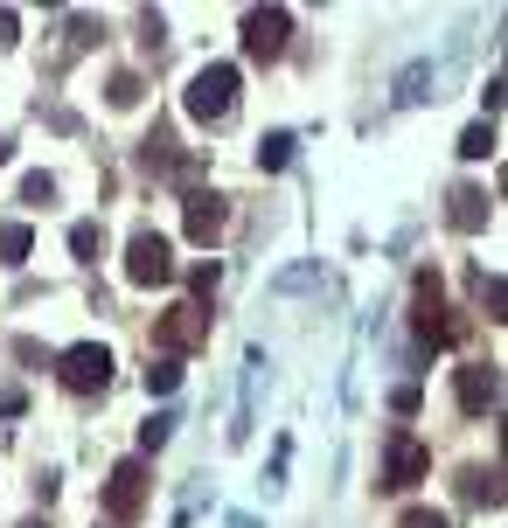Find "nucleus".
I'll use <instances>...</instances> for the list:
<instances>
[{"mask_svg": "<svg viewBox=\"0 0 508 528\" xmlns=\"http://www.w3.org/2000/svg\"><path fill=\"white\" fill-rule=\"evenodd\" d=\"M237 63H202L195 77H188V91H181V112L195 119V126H223L230 112H237Z\"/></svg>", "mask_w": 508, "mask_h": 528, "instance_id": "obj_1", "label": "nucleus"}, {"mask_svg": "<svg viewBox=\"0 0 508 528\" xmlns=\"http://www.w3.org/2000/svg\"><path fill=\"white\" fill-rule=\"evenodd\" d=\"M411 327H418V341H425V348H446V341H460V334H467V320H453L446 285H439V271H432V264L411 278Z\"/></svg>", "mask_w": 508, "mask_h": 528, "instance_id": "obj_2", "label": "nucleus"}, {"mask_svg": "<svg viewBox=\"0 0 508 528\" xmlns=\"http://www.w3.org/2000/svg\"><path fill=\"white\" fill-rule=\"evenodd\" d=\"M425 473H432V445H425V438H411V431H390V438H383V480H376V487L411 494Z\"/></svg>", "mask_w": 508, "mask_h": 528, "instance_id": "obj_3", "label": "nucleus"}, {"mask_svg": "<svg viewBox=\"0 0 508 528\" xmlns=\"http://www.w3.org/2000/svg\"><path fill=\"white\" fill-rule=\"evenodd\" d=\"M56 376H63V390L98 396L105 383H112V348H105V341H77V348H63V355H56Z\"/></svg>", "mask_w": 508, "mask_h": 528, "instance_id": "obj_4", "label": "nucleus"}, {"mask_svg": "<svg viewBox=\"0 0 508 528\" xmlns=\"http://www.w3.org/2000/svg\"><path fill=\"white\" fill-rule=\"evenodd\" d=\"M293 42V14L286 7H244V56L251 63H279Z\"/></svg>", "mask_w": 508, "mask_h": 528, "instance_id": "obj_5", "label": "nucleus"}, {"mask_svg": "<svg viewBox=\"0 0 508 528\" xmlns=\"http://www.w3.org/2000/svg\"><path fill=\"white\" fill-rule=\"evenodd\" d=\"M202 341H209V313H202L195 299H181V306H168V313L154 320V348L174 355V362H181L188 348H202Z\"/></svg>", "mask_w": 508, "mask_h": 528, "instance_id": "obj_6", "label": "nucleus"}, {"mask_svg": "<svg viewBox=\"0 0 508 528\" xmlns=\"http://www.w3.org/2000/svg\"><path fill=\"white\" fill-rule=\"evenodd\" d=\"M140 508H147V459H119L105 473V515L112 522H140Z\"/></svg>", "mask_w": 508, "mask_h": 528, "instance_id": "obj_7", "label": "nucleus"}, {"mask_svg": "<svg viewBox=\"0 0 508 528\" xmlns=\"http://www.w3.org/2000/svg\"><path fill=\"white\" fill-rule=\"evenodd\" d=\"M126 278L133 285H168L174 278V251L161 230H133V244H126Z\"/></svg>", "mask_w": 508, "mask_h": 528, "instance_id": "obj_8", "label": "nucleus"}, {"mask_svg": "<svg viewBox=\"0 0 508 528\" xmlns=\"http://www.w3.org/2000/svg\"><path fill=\"white\" fill-rule=\"evenodd\" d=\"M188 244H216L223 230H230V202L216 195V188H188Z\"/></svg>", "mask_w": 508, "mask_h": 528, "instance_id": "obj_9", "label": "nucleus"}, {"mask_svg": "<svg viewBox=\"0 0 508 528\" xmlns=\"http://www.w3.org/2000/svg\"><path fill=\"white\" fill-rule=\"evenodd\" d=\"M453 390H460V410H467V417H488V410H502V376H495L488 362H467V369L453 376Z\"/></svg>", "mask_w": 508, "mask_h": 528, "instance_id": "obj_10", "label": "nucleus"}, {"mask_svg": "<svg viewBox=\"0 0 508 528\" xmlns=\"http://www.w3.org/2000/svg\"><path fill=\"white\" fill-rule=\"evenodd\" d=\"M488 216H495V202H488L481 188H453V195H446V223H453L460 237H474V230H488Z\"/></svg>", "mask_w": 508, "mask_h": 528, "instance_id": "obj_11", "label": "nucleus"}, {"mask_svg": "<svg viewBox=\"0 0 508 528\" xmlns=\"http://www.w3.org/2000/svg\"><path fill=\"white\" fill-rule=\"evenodd\" d=\"M460 494H467L474 508H502V473H495V466H467V473H460Z\"/></svg>", "mask_w": 508, "mask_h": 528, "instance_id": "obj_12", "label": "nucleus"}, {"mask_svg": "<svg viewBox=\"0 0 508 528\" xmlns=\"http://www.w3.org/2000/svg\"><path fill=\"white\" fill-rule=\"evenodd\" d=\"M35 251V230L28 223H0V264H28Z\"/></svg>", "mask_w": 508, "mask_h": 528, "instance_id": "obj_13", "label": "nucleus"}, {"mask_svg": "<svg viewBox=\"0 0 508 528\" xmlns=\"http://www.w3.org/2000/svg\"><path fill=\"white\" fill-rule=\"evenodd\" d=\"M293 146H300L293 132H265V139H258V167H265V174H279V167L293 160Z\"/></svg>", "mask_w": 508, "mask_h": 528, "instance_id": "obj_14", "label": "nucleus"}, {"mask_svg": "<svg viewBox=\"0 0 508 528\" xmlns=\"http://www.w3.org/2000/svg\"><path fill=\"white\" fill-rule=\"evenodd\" d=\"M181 390V362H174V355H154V362H147V396H174Z\"/></svg>", "mask_w": 508, "mask_h": 528, "instance_id": "obj_15", "label": "nucleus"}, {"mask_svg": "<svg viewBox=\"0 0 508 528\" xmlns=\"http://www.w3.org/2000/svg\"><path fill=\"white\" fill-rule=\"evenodd\" d=\"M70 251H77V264H98L105 258V230L98 223H70Z\"/></svg>", "mask_w": 508, "mask_h": 528, "instance_id": "obj_16", "label": "nucleus"}, {"mask_svg": "<svg viewBox=\"0 0 508 528\" xmlns=\"http://www.w3.org/2000/svg\"><path fill=\"white\" fill-rule=\"evenodd\" d=\"M495 146H502V139H495V126H488V119H481V126H467V132H460V153H467V160H488Z\"/></svg>", "mask_w": 508, "mask_h": 528, "instance_id": "obj_17", "label": "nucleus"}, {"mask_svg": "<svg viewBox=\"0 0 508 528\" xmlns=\"http://www.w3.org/2000/svg\"><path fill=\"white\" fill-rule=\"evenodd\" d=\"M140 91H147V84H140L133 70H112V84H105V98H112L119 112H126V105H140Z\"/></svg>", "mask_w": 508, "mask_h": 528, "instance_id": "obj_18", "label": "nucleus"}, {"mask_svg": "<svg viewBox=\"0 0 508 528\" xmlns=\"http://www.w3.org/2000/svg\"><path fill=\"white\" fill-rule=\"evenodd\" d=\"M174 438V417L168 410H161V417H147V424H140V452H161V445H168Z\"/></svg>", "mask_w": 508, "mask_h": 528, "instance_id": "obj_19", "label": "nucleus"}, {"mask_svg": "<svg viewBox=\"0 0 508 528\" xmlns=\"http://www.w3.org/2000/svg\"><path fill=\"white\" fill-rule=\"evenodd\" d=\"M21 202H28V209H49V202H56V181H49V174H28V181H21Z\"/></svg>", "mask_w": 508, "mask_h": 528, "instance_id": "obj_20", "label": "nucleus"}, {"mask_svg": "<svg viewBox=\"0 0 508 528\" xmlns=\"http://www.w3.org/2000/svg\"><path fill=\"white\" fill-rule=\"evenodd\" d=\"M397 528H453V515H439V508H404Z\"/></svg>", "mask_w": 508, "mask_h": 528, "instance_id": "obj_21", "label": "nucleus"}, {"mask_svg": "<svg viewBox=\"0 0 508 528\" xmlns=\"http://www.w3.org/2000/svg\"><path fill=\"white\" fill-rule=\"evenodd\" d=\"M98 35H105V28H98V21H91V14H70V49H91V42H98Z\"/></svg>", "mask_w": 508, "mask_h": 528, "instance_id": "obj_22", "label": "nucleus"}, {"mask_svg": "<svg viewBox=\"0 0 508 528\" xmlns=\"http://www.w3.org/2000/svg\"><path fill=\"white\" fill-rule=\"evenodd\" d=\"M481 306H488V320H502L508 292H502V278H495V271H488V278H481Z\"/></svg>", "mask_w": 508, "mask_h": 528, "instance_id": "obj_23", "label": "nucleus"}, {"mask_svg": "<svg viewBox=\"0 0 508 528\" xmlns=\"http://www.w3.org/2000/svg\"><path fill=\"white\" fill-rule=\"evenodd\" d=\"M418 403H425V390H418V383H397V390H390V410H397V417H411Z\"/></svg>", "mask_w": 508, "mask_h": 528, "instance_id": "obj_24", "label": "nucleus"}, {"mask_svg": "<svg viewBox=\"0 0 508 528\" xmlns=\"http://www.w3.org/2000/svg\"><path fill=\"white\" fill-rule=\"evenodd\" d=\"M140 42H147V49H161V42H168V21H161V14H154V7H147V14H140Z\"/></svg>", "mask_w": 508, "mask_h": 528, "instance_id": "obj_25", "label": "nucleus"}, {"mask_svg": "<svg viewBox=\"0 0 508 528\" xmlns=\"http://www.w3.org/2000/svg\"><path fill=\"white\" fill-rule=\"evenodd\" d=\"M14 42H21V14H14V7H0V49H14Z\"/></svg>", "mask_w": 508, "mask_h": 528, "instance_id": "obj_26", "label": "nucleus"}, {"mask_svg": "<svg viewBox=\"0 0 508 528\" xmlns=\"http://www.w3.org/2000/svg\"><path fill=\"white\" fill-rule=\"evenodd\" d=\"M7 160H14V146H7V139H0V167H7Z\"/></svg>", "mask_w": 508, "mask_h": 528, "instance_id": "obj_27", "label": "nucleus"}, {"mask_svg": "<svg viewBox=\"0 0 508 528\" xmlns=\"http://www.w3.org/2000/svg\"><path fill=\"white\" fill-rule=\"evenodd\" d=\"M21 528H42V522H21Z\"/></svg>", "mask_w": 508, "mask_h": 528, "instance_id": "obj_28", "label": "nucleus"}]
</instances>
